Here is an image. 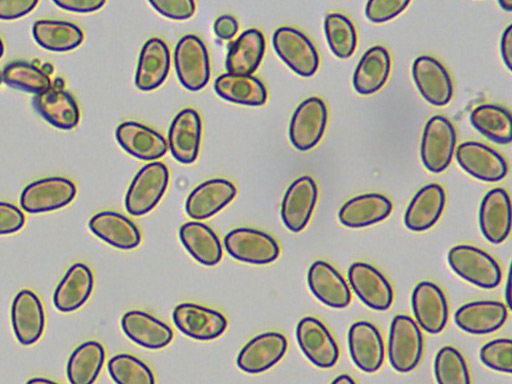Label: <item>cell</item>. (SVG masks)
<instances>
[{
	"label": "cell",
	"mask_w": 512,
	"mask_h": 384,
	"mask_svg": "<svg viewBox=\"0 0 512 384\" xmlns=\"http://www.w3.org/2000/svg\"><path fill=\"white\" fill-rule=\"evenodd\" d=\"M455 156L465 172L481 181L497 182L508 173L506 159L496 150L479 142L467 141L459 144Z\"/></svg>",
	"instance_id": "cell-18"
},
{
	"label": "cell",
	"mask_w": 512,
	"mask_h": 384,
	"mask_svg": "<svg viewBox=\"0 0 512 384\" xmlns=\"http://www.w3.org/2000/svg\"><path fill=\"white\" fill-rule=\"evenodd\" d=\"M446 203L444 188L430 183L419 189L409 202L404 213V224L413 232H423L436 224Z\"/></svg>",
	"instance_id": "cell-27"
},
{
	"label": "cell",
	"mask_w": 512,
	"mask_h": 384,
	"mask_svg": "<svg viewBox=\"0 0 512 384\" xmlns=\"http://www.w3.org/2000/svg\"><path fill=\"white\" fill-rule=\"evenodd\" d=\"M479 227L482 235L493 244L506 240L511 231V202L503 188L489 190L479 206Z\"/></svg>",
	"instance_id": "cell-23"
},
{
	"label": "cell",
	"mask_w": 512,
	"mask_h": 384,
	"mask_svg": "<svg viewBox=\"0 0 512 384\" xmlns=\"http://www.w3.org/2000/svg\"><path fill=\"white\" fill-rule=\"evenodd\" d=\"M288 347L286 337L279 332L270 331L256 335L239 351L236 364L249 374L265 372L277 364L285 355Z\"/></svg>",
	"instance_id": "cell-16"
},
{
	"label": "cell",
	"mask_w": 512,
	"mask_h": 384,
	"mask_svg": "<svg viewBox=\"0 0 512 384\" xmlns=\"http://www.w3.org/2000/svg\"><path fill=\"white\" fill-rule=\"evenodd\" d=\"M32 35L42 48L54 52H66L77 48L84 40L83 30L76 24L62 20H37Z\"/></svg>",
	"instance_id": "cell-37"
},
{
	"label": "cell",
	"mask_w": 512,
	"mask_h": 384,
	"mask_svg": "<svg viewBox=\"0 0 512 384\" xmlns=\"http://www.w3.org/2000/svg\"><path fill=\"white\" fill-rule=\"evenodd\" d=\"M414 321L430 334L444 330L449 318V305L443 290L431 281L417 283L411 294Z\"/></svg>",
	"instance_id": "cell-13"
},
{
	"label": "cell",
	"mask_w": 512,
	"mask_h": 384,
	"mask_svg": "<svg viewBox=\"0 0 512 384\" xmlns=\"http://www.w3.org/2000/svg\"><path fill=\"white\" fill-rule=\"evenodd\" d=\"M202 122L199 113L185 108L177 113L170 124L168 143L171 155L180 163H193L199 153Z\"/></svg>",
	"instance_id": "cell-24"
},
{
	"label": "cell",
	"mask_w": 512,
	"mask_h": 384,
	"mask_svg": "<svg viewBox=\"0 0 512 384\" xmlns=\"http://www.w3.org/2000/svg\"><path fill=\"white\" fill-rule=\"evenodd\" d=\"M391 70L388 50L380 45L372 46L361 56L353 73L352 83L361 95L379 91L386 83Z\"/></svg>",
	"instance_id": "cell-32"
},
{
	"label": "cell",
	"mask_w": 512,
	"mask_h": 384,
	"mask_svg": "<svg viewBox=\"0 0 512 384\" xmlns=\"http://www.w3.org/2000/svg\"><path fill=\"white\" fill-rule=\"evenodd\" d=\"M94 287V275L91 268L81 262L72 264L53 293L55 308L70 313L82 307L89 299Z\"/></svg>",
	"instance_id": "cell-28"
},
{
	"label": "cell",
	"mask_w": 512,
	"mask_h": 384,
	"mask_svg": "<svg viewBox=\"0 0 512 384\" xmlns=\"http://www.w3.org/2000/svg\"><path fill=\"white\" fill-rule=\"evenodd\" d=\"M179 239L198 263L205 266L218 264L223 255L218 235L208 225L199 221H189L179 228Z\"/></svg>",
	"instance_id": "cell-34"
},
{
	"label": "cell",
	"mask_w": 512,
	"mask_h": 384,
	"mask_svg": "<svg viewBox=\"0 0 512 384\" xmlns=\"http://www.w3.org/2000/svg\"><path fill=\"white\" fill-rule=\"evenodd\" d=\"M272 43L279 58L296 74L310 77L318 70V51L300 30L289 26L279 27L274 31Z\"/></svg>",
	"instance_id": "cell-7"
},
{
	"label": "cell",
	"mask_w": 512,
	"mask_h": 384,
	"mask_svg": "<svg viewBox=\"0 0 512 384\" xmlns=\"http://www.w3.org/2000/svg\"><path fill=\"white\" fill-rule=\"evenodd\" d=\"M307 284L315 298L328 307L341 309L351 302L348 283L329 262L314 261L307 271Z\"/></svg>",
	"instance_id": "cell-20"
},
{
	"label": "cell",
	"mask_w": 512,
	"mask_h": 384,
	"mask_svg": "<svg viewBox=\"0 0 512 384\" xmlns=\"http://www.w3.org/2000/svg\"><path fill=\"white\" fill-rule=\"evenodd\" d=\"M2 80L14 89L35 95L52 87L50 77L43 69L25 61H14L7 64L2 71Z\"/></svg>",
	"instance_id": "cell-40"
},
{
	"label": "cell",
	"mask_w": 512,
	"mask_h": 384,
	"mask_svg": "<svg viewBox=\"0 0 512 384\" xmlns=\"http://www.w3.org/2000/svg\"><path fill=\"white\" fill-rule=\"evenodd\" d=\"M172 320L184 335L201 341L218 338L228 326V321L221 312L192 302L176 305Z\"/></svg>",
	"instance_id": "cell-12"
},
{
	"label": "cell",
	"mask_w": 512,
	"mask_h": 384,
	"mask_svg": "<svg viewBox=\"0 0 512 384\" xmlns=\"http://www.w3.org/2000/svg\"><path fill=\"white\" fill-rule=\"evenodd\" d=\"M472 126L489 140L505 145L512 140V118L508 109L496 104H481L470 113Z\"/></svg>",
	"instance_id": "cell-39"
},
{
	"label": "cell",
	"mask_w": 512,
	"mask_h": 384,
	"mask_svg": "<svg viewBox=\"0 0 512 384\" xmlns=\"http://www.w3.org/2000/svg\"><path fill=\"white\" fill-rule=\"evenodd\" d=\"M508 318L507 306L496 300H478L461 305L454 313L456 326L473 335L499 330Z\"/></svg>",
	"instance_id": "cell-21"
},
{
	"label": "cell",
	"mask_w": 512,
	"mask_h": 384,
	"mask_svg": "<svg viewBox=\"0 0 512 384\" xmlns=\"http://www.w3.org/2000/svg\"><path fill=\"white\" fill-rule=\"evenodd\" d=\"M38 113L58 129L69 130L77 126L80 110L75 98L68 91L51 87L34 97Z\"/></svg>",
	"instance_id": "cell-33"
},
{
	"label": "cell",
	"mask_w": 512,
	"mask_h": 384,
	"mask_svg": "<svg viewBox=\"0 0 512 384\" xmlns=\"http://www.w3.org/2000/svg\"><path fill=\"white\" fill-rule=\"evenodd\" d=\"M38 1L32 0H0V19H19L35 9Z\"/></svg>",
	"instance_id": "cell-48"
},
{
	"label": "cell",
	"mask_w": 512,
	"mask_h": 384,
	"mask_svg": "<svg viewBox=\"0 0 512 384\" xmlns=\"http://www.w3.org/2000/svg\"><path fill=\"white\" fill-rule=\"evenodd\" d=\"M393 204L383 194L366 193L347 200L339 209L340 223L349 228H363L386 219Z\"/></svg>",
	"instance_id": "cell-31"
},
{
	"label": "cell",
	"mask_w": 512,
	"mask_h": 384,
	"mask_svg": "<svg viewBox=\"0 0 512 384\" xmlns=\"http://www.w3.org/2000/svg\"><path fill=\"white\" fill-rule=\"evenodd\" d=\"M53 3L67 11L90 13L102 8L106 2L103 0H54Z\"/></svg>",
	"instance_id": "cell-49"
},
{
	"label": "cell",
	"mask_w": 512,
	"mask_h": 384,
	"mask_svg": "<svg viewBox=\"0 0 512 384\" xmlns=\"http://www.w3.org/2000/svg\"><path fill=\"white\" fill-rule=\"evenodd\" d=\"M347 278L352 291L370 309L385 311L391 307L394 300L392 284L373 265L354 262L347 270Z\"/></svg>",
	"instance_id": "cell-10"
},
{
	"label": "cell",
	"mask_w": 512,
	"mask_h": 384,
	"mask_svg": "<svg viewBox=\"0 0 512 384\" xmlns=\"http://www.w3.org/2000/svg\"><path fill=\"white\" fill-rule=\"evenodd\" d=\"M265 52V37L256 28L242 32L228 49L226 69L228 73L252 75L259 67Z\"/></svg>",
	"instance_id": "cell-35"
},
{
	"label": "cell",
	"mask_w": 512,
	"mask_h": 384,
	"mask_svg": "<svg viewBox=\"0 0 512 384\" xmlns=\"http://www.w3.org/2000/svg\"><path fill=\"white\" fill-rule=\"evenodd\" d=\"M424 350V337L413 318L405 314L393 317L388 335L387 354L391 367L400 373L412 371Z\"/></svg>",
	"instance_id": "cell-2"
},
{
	"label": "cell",
	"mask_w": 512,
	"mask_h": 384,
	"mask_svg": "<svg viewBox=\"0 0 512 384\" xmlns=\"http://www.w3.org/2000/svg\"><path fill=\"white\" fill-rule=\"evenodd\" d=\"M105 349L95 340L83 342L69 356L66 374L70 384H94L105 362Z\"/></svg>",
	"instance_id": "cell-38"
},
{
	"label": "cell",
	"mask_w": 512,
	"mask_h": 384,
	"mask_svg": "<svg viewBox=\"0 0 512 384\" xmlns=\"http://www.w3.org/2000/svg\"><path fill=\"white\" fill-rule=\"evenodd\" d=\"M26 216L16 205L0 201V235H9L21 230Z\"/></svg>",
	"instance_id": "cell-47"
},
{
	"label": "cell",
	"mask_w": 512,
	"mask_h": 384,
	"mask_svg": "<svg viewBox=\"0 0 512 384\" xmlns=\"http://www.w3.org/2000/svg\"><path fill=\"white\" fill-rule=\"evenodd\" d=\"M25 384H59L53 380L43 378V377H34L29 379Z\"/></svg>",
	"instance_id": "cell-53"
},
{
	"label": "cell",
	"mask_w": 512,
	"mask_h": 384,
	"mask_svg": "<svg viewBox=\"0 0 512 384\" xmlns=\"http://www.w3.org/2000/svg\"><path fill=\"white\" fill-rule=\"evenodd\" d=\"M11 324L17 341L35 344L45 329V310L41 299L30 289L20 290L11 304Z\"/></svg>",
	"instance_id": "cell-17"
},
{
	"label": "cell",
	"mask_w": 512,
	"mask_h": 384,
	"mask_svg": "<svg viewBox=\"0 0 512 384\" xmlns=\"http://www.w3.org/2000/svg\"><path fill=\"white\" fill-rule=\"evenodd\" d=\"M330 384H357L355 380L348 374H340L336 376Z\"/></svg>",
	"instance_id": "cell-52"
},
{
	"label": "cell",
	"mask_w": 512,
	"mask_h": 384,
	"mask_svg": "<svg viewBox=\"0 0 512 384\" xmlns=\"http://www.w3.org/2000/svg\"><path fill=\"white\" fill-rule=\"evenodd\" d=\"M499 4L502 7V9H505L507 11L512 10V0L499 1Z\"/></svg>",
	"instance_id": "cell-54"
},
{
	"label": "cell",
	"mask_w": 512,
	"mask_h": 384,
	"mask_svg": "<svg viewBox=\"0 0 512 384\" xmlns=\"http://www.w3.org/2000/svg\"><path fill=\"white\" fill-rule=\"evenodd\" d=\"M323 26L332 53L340 59L352 56L357 45V33L353 22L344 14L333 12L325 16Z\"/></svg>",
	"instance_id": "cell-41"
},
{
	"label": "cell",
	"mask_w": 512,
	"mask_h": 384,
	"mask_svg": "<svg viewBox=\"0 0 512 384\" xmlns=\"http://www.w3.org/2000/svg\"><path fill=\"white\" fill-rule=\"evenodd\" d=\"M433 369L437 384H471L468 364L453 346H444L436 353Z\"/></svg>",
	"instance_id": "cell-42"
},
{
	"label": "cell",
	"mask_w": 512,
	"mask_h": 384,
	"mask_svg": "<svg viewBox=\"0 0 512 384\" xmlns=\"http://www.w3.org/2000/svg\"><path fill=\"white\" fill-rule=\"evenodd\" d=\"M121 327L131 341L147 349L164 348L173 339V331L169 325L140 310L125 312L121 318Z\"/></svg>",
	"instance_id": "cell-30"
},
{
	"label": "cell",
	"mask_w": 512,
	"mask_h": 384,
	"mask_svg": "<svg viewBox=\"0 0 512 384\" xmlns=\"http://www.w3.org/2000/svg\"><path fill=\"white\" fill-rule=\"evenodd\" d=\"M169 183L167 166L160 161L144 165L136 173L125 195V209L132 216L150 212L161 200Z\"/></svg>",
	"instance_id": "cell-3"
},
{
	"label": "cell",
	"mask_w": 512,
	"mask_h": 384,
	"mask_svg": "<svg viewBox=\"0 0 512 384\" xmlns=\"http://www.w3.org/2000/svg\"><path fill=\"white\" fill-rule=\"evenodd\" d=\"M412 77L422 97L433 106H445L452 99L451 76L443 64L434 57H417L412 64Z\"/></svg>",
	"instance_id": "cell-19"
},
{
	"label": "cell",
	"mask_w": 512,
	"mask_h": 384,
	"mask_svg": "<svg viewBox=\"0 0 512 384\" xmlns=\"http://www.w3.org/2000/svg\"><path fill=\"white\" fill-rule=\"evenodd\" d=\"M4 49H5L4 43H3L2 38L0 37V59L3 56V54H4Z\"/></svg>",
	"instance_id": "cell-55"
},
{
	"label": "cell",
	"mask_w": 512,
	"mask_h": 384,
	"mask_svg": "<svg viewBox=\"0 0 512 384\" xmlns=\"http://www.w3.org/2000/svg\"><path fill=\"white\" fill-rule=\"evenodd\" d=\"M149 3L163 16L176 20L188 19L196 10V4L191 0H156Z\"/></svg>",
	"instance_id": "cell-46"
},
{
	"label": "cell",
	"mask_w": 512,
	"mask_h": 384,
	"mask_svg": "<svg viewBox=\"0 0 512 384\" xmlns=\"http://www.w3.org/2000/svg\"><path fill=\"white\" fill-rule=\"evenodd\" d=\"M223 244L232 258L253 265L272 263L280 254L279 244L271 235L249 227L229 231Z\"/></svg>",
	"instance_id": "cell-8"
},
{
	"label": "cell",
	"mask_w": 512,
	"mask_h": 384,
	"mask_svg": "<svg viewBox=\"0 0 512 384\" xmlns=\"http://www.w3.org/2000/svg\"><path fill=\"white\" fill-rule=\"evenodd\" d=\"M296 340L305 357L316 367L332 368L339 358L337 341L319 319L306 316L296 326Z\"/></svg>",
	"instance_id": "cell-9"
},
{
	"label": "cell",
	"mask_w": 512,
	"mask_h": 384,
	"mask_svg": "<svg viewBox=\"0 0 512 384\" xmlns=\"http://www.w3.org/2000/svg\"><path fill=\"white\" fill-rule=\"evenodd\" d=\"M235 185L224 178H213L200 183L185 202L187 215L194 220L212 217L226 207L236 196Z\"/></svg>",
	"instance_id": "cell-22"
},
{
	"label": "cell",
	"mask_w": 512,
	"mask_h": 384,
	"mask_svg": "<svg viewBox=\"0 0 512 384\" xmlns=\"http://www.w3.org/2000/svg\"><path fill=\"white\" fill-rule=\"evenodd\" d=\"M88 227L105 243L121 250H131L141 243L139 227L127 216L115 211H101L93 215Z\"/></svg>",
	"instance_id": "cell-26"
},
{
	"label": "cell",
	"mask_w": 512,
	"mask_h": 384,
	"mask_svg": "<svg viewBox=\"0 0 512 384\" xmlns=\"http://www.w3.org/2000/svg\"><path fill=\"white\" fill-rule=\"evenodd\" d=\"M115 137L122 149L140 160L160 159L168 148L161 133L136 121L120 123L116 128Z\"/></svg>",
	"instance_id": "cell-25"
},
{
	"label": "cell",
	"mask_w": 512,
	"mask_h": 384,
	"mask_svg": "<svg viewBox=\"0 0 512 384\" xmlns=\"http://www.w3.org/2000/svg\"><path fill=\"white\" fill-rule=\"evenodd\" d=\"M318 199V187L308 175L294 180L287 188L281 202L280 215L285 227L294 233L301 232L309 223Z\"/></svg>",
	"instance_id": "cell-15"
},
{
	"label": "cell",
	"mask_w": 512,
	"mask_h": 384,
	"mask_svg": "<svg viewBox=\"0 0 512 384\" xmlns=\"http://www.w3.org/2000/svg\"><path fill=\"white\" fill-rule=\"evenodd\" d=\"M171 64L170 50L164 40L148 39L139 53L135 86L141 91L158 88L166 79Z\"/></svg>",
	"instance_id": "cell-29"
},
{
	"label": "cell",
	"mask_w": 512,
	"mask_h": 384,
	"mask_svg": "<svg viewBox=\"0 0 512 384\" xmlns=\"http://www.w3.org/2000/svg\"><path fill=\"white\" fill-rule=\"evenodd\" d=\"M77 194L75 183L66 177L38 179L24 187L20 194L21 208L30 214L59 210L70 204Z\"/></svg>",
	"instance_id": "cell-5"
},
{
	"label": "cell",
	"mask_w": 512,
	"mask_h": 384,
	"mask_svg": "<svg viewBox=\"0 0 512 384\" xmlns=\"http://www.w3.org/2000/svg\"><path fill=\"white\" fill-rule=\"evenodd\" d=\"M215 92L223 99L246 106H262L267 100V89L253 75L224 73L214 81Z\"/></svg>",
	"instance_id": "cell-36"
},
{
	"label": "cell",
	"mask_w": 512,
	"mask_h": 384,
	"mask_svg": "<svg viewBox=\"0 0 512 384\" xmlns=\"http://www.w3.org/2000/svg\"><path fill=\"white\" fill-rule=\"evenodd\" d=\"M347 344L353 363L365 373L378 371L385 359V346L377 326L369 321L354 322L347 332Z\"/></svg>",
	"instance_id": "cell-14"
},
{
	"label": "cell",
	"mask_w": 512,
	"mask_h": 384,
	"mask_svg": "<svg viewBox=\"0 0 512 384\" xmlns=\"http://www.w3.org/2000/svg\"><path fill=\"white\" fill-rule=\"evenodd\" d=\"M174 67L179 82L190 91L204 88L210 79V58L204 42L194 34L180 38L174 49Z\"/></svg>",
	"instance_id": "cell-4"
},
{
	"label": "cell",
	"mask_w": 512,
	"mask_h": 384,
	"mask_svg": "<svg viewBox=\"0 0 512 384\" xmlns=\"http://www.w3.org/2000/svg\"><path fill=\"white\" fill-rule=\"evenodd\" d=\"M512 26L508 25L503 31L500 41L502 60L507 68L511 69Z\"/></svg>",
	"instance_id": "cell-51"
},
{
	"label": "cell",
	"mask_w": 512,
	"mask_h": 384,
	"mask_svg": "<svg viewBox=\"0 0 512 384\" xmlns=\"http://www.w3.org/2000/svg\"><path fill=\"white\" fill-rule=\"evenodd\" d=\"M447 261L459 277L479 288L493 289L501 283L503 274L498 261L476 246H453L448 251Z\"/></svg>",
	"instance_id": "cell-1"
},
{
	"label": "cell",
	"mask_w": 512,
	"mask_h": 384,
	"mask_svg": "<svg viewBox=\"0 0 512 384\" xmlns=\"http://www.w3.org/2000/svg\"><path fill=\"white\" fill-rule=\"evenodd\" d=\"M107 370L116 384H156L150 367L131 354L114 355L108 361Z\"/></svg>",
	"instance_id": "cell-43"
},
{
	"label": "cell",
	"mask_w": 512,
	"mask_h": 384,
	"mask_svg": "<svg viewBox=\"0 0 512 384\" xmlns=\"http://www.w3.org/2000/svg\"><path fill=\"white\" fill-rule=\"evenodd\" d=\"M239 24L237 19L228 14L217 17L213 23V30L216 36L222 40L232 39L238 32Z\"/></svg>",
	"instance_id": "cell-50"
},
{
	"label": "cell",
	"mask_w": 512,
	"mask_h": 384,
	"mask_svg": "<svg viewBox=\"0 0 512 384\" xmlns=\"http://www.w3.org/2000/svg\"><path fill=\"white\" fill-rule=\"evenodd\" d=\"M456 147V131L452 122L434 115L425 124L420 156L424 167L432 173L444 171L451 163Z\"/></svg>",
	"instance_id": "cell-6"
},
{
	"label": "cell",
	"mask_w": 512,
	"mask_h": 384,
	"mask_svg": "<svg viewBox=\"0 0 512 384\" xmlns=\"http://www.w3.org/2000/svg\"><path fill=\"white\" fill-rule=\"evenodd\" d=\"M410 1L401 0H371L366 3V17L374 23H382L395 18L402 13Z\"/></svg>",
	"instance_id": "cell-45"
},
{
	"label": "cell",
	"mask_w": 512,
	"mask_h": 384,
	"mask_svg": "<svg viewBox=\"0 0 512 384\" xmlns=\"http://www.w3.org/2000/svg\"><path fill=\"white\" fill-rule=\"evenodd\" d=\"M479 358L488 368L510 374L512 372V341L509 338H497L485 343Z\"/></svg>",
	"instance_id": "cell-44"
},
{
	"label": "cell",
	"mask_w": 512,
	"mask_h": 384,
	"mask_svg": "<svg viewBox=\"0 0 512 384\" xmlns=\"http://www.w3.org/2000/svg\"><path fill=\"white\" fill-rule=\"evenodd\" d=\"M328 120L327 106L313 96L302 101L295 109L289 125L291 144L300 151L314 148L321 140Z\"/></svg>",
	"instance_id": "cell-11"
}]
</instances>
